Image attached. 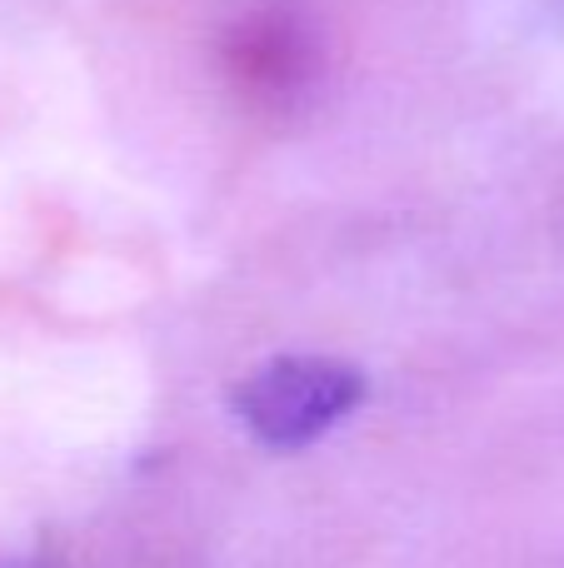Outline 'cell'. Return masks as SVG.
<instances>
[{"instance_id": "6da1fadb", "label": "cell", "mask_w": 564, "mask_h": 568, "mask_svg": "<svg viewBox=\"0 0 564 568\" xmlns=\"http://www.w3.org/2000/svg\"><path fill=\"white\" fill-rule=\"evenodd\" d=\"M365 399V374L320 354H290L235 384V414L270 449H305Z\"/></svg>"}]
</instances>
